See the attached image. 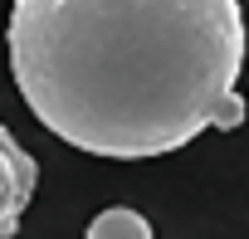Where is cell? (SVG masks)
I'll list each match as a JSON object with an SVG mask.
<instances>
[{
	"label": "cell",
	"mask_w": 249,
	"mask_h": 239,
	"mask_svg": "<svg viewBox=\"0 0 249 239\" xmlns=\"http://www.w3.org/2000/svg\"><path fill=\"white\" fill-rule=\"evenodd\" d=\"M10 73L78 152L137 161L249 117L239 0H15Z\"/></svg>",
	"instance_id": "6da1fadb"
},
{
	"label": "cell",
	"mask_w": 249,
	"mask_h": 239,
	"mask_svg": "<svg viewBox=\"0 0 249 239\" xmlns=\"http://www.w3.org/2000/svg\"><path fill=\"white\" fill-rule=\"evenodd\" d=\"M35 181H39V166L35 156L20 147V137L0 122V239H10L30 210V195H35Z\"/></svg>",
	"instance_id": "7a4b0ae2"
},
{
	"label": "cell",
	"mask_w": 249,
	"mask_h": 239,
	"mask_svg": "<svg viewBox=\"0 0 249 239\" xmlns=\"http://www.w3.org/2000/svg\"><path fill=\"white\" fill-rule=\"evenodd\" d=\"M83 239H152V224H147L137 210H127V205H112V210H103V215L88 224Z\"/></svg>",
	"instance_id": "3957f363"
}]
</instances>
